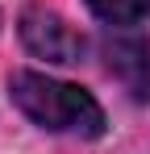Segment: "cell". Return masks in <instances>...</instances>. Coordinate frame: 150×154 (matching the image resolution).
<instances>
[{"instance_id": "3957f363", "label": "cell", "mask_w": 150, "mask_h": 154, "mask_svg": "<svg viewBox=\"0 0 150 154\" xmlns=\"http://www.w3.org/2000/svg\"><path fill=\"white\" fill-rule=\"evenodd\" d=\"M108 71H117L125 88L138 100H146L150 96V42H142V38L108 42Z\"/></svg>"}, {"instance_id": "7a4b0ae2", "label": "cell", "mask_w": 150, "mask_h": 154, "mask_svg": "<svg viewBox=\"0 0 150 154\" xmlns=\"http://www.w3.org/2000/svg\"><path fill=\"white\" fill-rule=\"evenodd\" d=\"M21 42L33 58H46V63H79L88 46L79 29H71L58 13L46 8H29L21 17Z\"/></svg>"}, {"instance_id": "277c9868", "label": "cell", "mask_w": 150, "mask_h": 154, "mask_svg": "<svg viewBox=\"0 0 150 154\" xmlns=\"http://www.w3.org/2000/svg\"><path fill=\"white\" fill-rule=\"evenodd\" d=\"M88 8L104 25H138L150 17V0H88Z\"/></svg>"}, {"instance_id": "6da1fadb", "label": "cell", "mask_w": 150, "mask_h": 154, "mask_svg": "<svg viewBox=\"0 0 150 154\" xmlns=\"http://www.w3.org/2000/svg\"><path fill=\"white\" fill-rule=\"evenodd\" d=\"M8 92L33 125L50 133H79V137H100L104 133V108L92 92L50 79L42 71H17L8 79Z\"/></svg>"}]
</instances>
